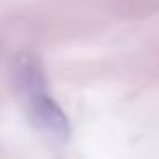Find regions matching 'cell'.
<instances>
[{"mask_svg": "<svg viewBox=\"0 0 159 159\" xmlns=\"http://www.w3.org/2000/svg\"><path fill=\"white\" fill-rule=\"evenodd\" d=\"M13 76L24 102L26 118L33 124V129H37L44 137L55 139L59 144L68 142L72 133L70 118L48 94L46 76L39 59L35 55H20L13 66Z\"/></svg>", "mask_w": 159, "mask_h": 159, "instance_id": "6da1fadb", "label": "cell"}]
</instances>
